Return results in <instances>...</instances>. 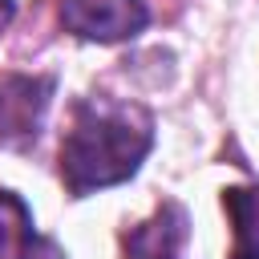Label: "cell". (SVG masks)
Masks as SVG:
<instances>
[{"instance_id":"cell-3","label":"cell","mask_w":259,"mask_h":259,"mask_svg":"<svg viewBox=\"0 0 259 259\" xmlns=\"http://www.w3.org/2000/svg\"><path fill=\"white\" fill-rule=\"evenodd\" d=\"M53 97V77H4L0 81V146H28L40 134Z\"/></svg>"},{"instance_id":"cell-2","label":"cell","mask_w":259,"mask_h":259,"mask_svg":"<svg viewBox=\"0 0 259 259\" xmlns=\"http://www.w3.org/2000/svg\"><path fill=\"white\" fill-rule=\"evenodd\" d=\"M150 8L142 0H61V24L97 45H117L130 40L146 28Z\"/></svg>"},{"instance_id":"cell-7","label":"cell","mask_w":259,"mask_h":259,"mask_svg":"<svg viewBox=\"0 0 259 259\" xmlns=\"http://www.w3.org/2000/svg\"><path fill=\"white\" fill-rule=\"evenodd\" d=\"M12 16H16V4H12V0H0V32L12 24Z\"/></svg>"},{"instance_id":"cell-1","label":"cell","mask_w":259,"mask_h":259,"mask_svg":"<svg viewBox=\"0 0 259 259\" xmlns=\"http://www.w3.org/2000/svg\"><path fill=\"white\" fill-rule=\"evenodd\" d=\"M154 146V117L138 101L85 97L73 109V125L61 142V178L69 194L117 186L138 174Z\"/></svg>"},{"instance_id":"cell-6","label":"cell","mask_w":259,"mask_h":259,"mask_svg":"<svg viewBox=\"0 0 259 259\" xmlns=\"http://www.w3.org/2000/svg\"><path fill=\"white\" fill-rule=\"evenodd\" d=\"M227 206L235 219V255L231 259H259V194L227 190Z\"/></svg>"},{"instance_id":"cell-5","label":"cell","mask_w":259,"mask_h":259,"mask_svg":"<svg viewBox=\"0 0 259 259\" xmlns=\"http://www.w3.org/2000/svg\"><path fill=\"white\" fill-rule=\"evenodd\" d=\"M32 247L36 235L28 206L12 190H0V259H32Z\"/></svg>"},{"instance_id":"cell-4","label":"cell","mask_w":259,"mask_h":259,"mask_svg":"<svg viewBox=\"0 0 259 259\" xmlns=\"http://www.w3.org/2000/svg\"><path fill=\"white\" fill-rule=\"evenodd\" d=\"M186 243V210L178 202H162L154 219L125 231V259H178Z\"/></svg>"}]
</instances>
